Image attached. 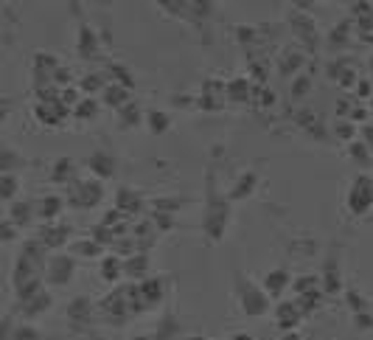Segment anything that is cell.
<instances>
[{"mask_svg": "<svg viewBox=\"0 0 373 340\" xmlns=\"http://www.w3.org/2000/svg\"><path fill=\"white\" fill-rule=\"evenodd\" d=\"M70 276H73V262H70V259H65V265H56V259L48 265V282L65 287Z\"/></svg>", "mask_w": 373, "mask_h": 340, "instance_id": "1", "label": "cell"}]
</instances>
